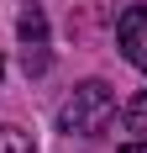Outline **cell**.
<instances>
[{
	"instance_id": "6da1fadb",
	"label": "cell",
	"mask_w": 147,
	"mask_h": 153,
	"mask_svg": "<svg viewBox=\"0 0 147 153\" xmlns=\"http://www.w3.org/2000/svg\"><path fill=\"white\" fill-rule=\"evenodd\" d=\"M110 122H116V95H110V85H100V79L74 85L68 100L58 106V132H68V137H100Z\"/></svg>"
},
{
	"instance_id": "7a4b0ae2",
	"label": "cell",
	"mask_w": 147,
	"mask_h": 153,
	"mask_svg": "<svg viewBox=\"0 0 147 153\" xmlns=\"http://www.w3.org/2000/svg\"><path fill=\"white\" fill-rule=\"evenodd\" d=\"M16 37H21V69H26L32 79L47 74L53 48H47V11L37 5V0H26V5H21V16H16Z\"/></svg>"
},
{
	"instance_id": "52a82bcc",
	"label": "cell",
	"mask_w": 147,
	"mask_h": 153,
	"mask_svg": "<svg viewBox=\"0 0 147 153\" xmlns=\"http://www.w3.org/2000/svg\"><path fill=\"white\" fill-rule=\"evenodd\" d=\"M0 79H5V58H0Z\"/></svg>"
},
{
	"instance_id": "8992f818",
	"label": "cell",
	"mask_w": 147,
	"mask_h": 153,
	"mask_svg": "<svg viewBox=\"0 0 147 153\" xmlns=\"http://www.w3.org/2000/svg\"><path fill=\"white\" fill-rule=\"evenodd\" d=\"M121 153H147V137H137V143H126Z\"/></svg>"
},
{
	"instance_id": "277c9868",
	"label": "cell",
	"mask_w": 147,
	"mask_h": 153,
	"mask_svg": "<svg viewBox=\"0 0 147 153\" xmlns=\"http://www.w3.org/2000/svg\"><path fill=\"white\" fill-rule=\"evenodd\" d=\"M126 132H137V137H147V90H137L132 100H126Z\"/></svg>"
},
{
	"instance_id": "5b68a950",
	"label": "cell",
	"mask_w": 147,
	"mask_h": 153,
	"mask_svg": "<svg viewBox=\"0 0 147 153\" xmlns=\"http://www.w3.org/2000/svg\"><path fill=\"white\" fill-rule=\"evenodd\" d=\"M0 153H37L21 127H0Z\"/></svg>"
},
{
	"instance_id": "3957f363",
	"label": "cell",
	"mask_w": 147,
	"mask_h": 153,
	"mask_svg": "<svg viewBox=\"0 0 147 153\" xmlns=\"http://www.w3.org/2000/svg\"><path fill=\"white\" fill-rule=\"evenodd\" d=\"M116 37H121V53H126V63L147 74V5H126V11H121Z\"/></svg>"
}]
</instances>
